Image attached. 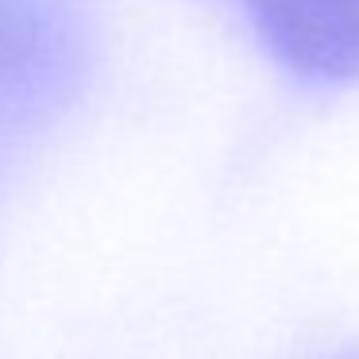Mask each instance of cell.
I'll list each match as a JSON object with an SVG mask.
<instances>
[{
	"label": "cell",
	"instance_id": "obj_1",
	"mask_svg": "<svg viewBox=\"0 0 359 359\" xmlns=\"http://www.w3.org/2000/svg\"><path fill=\"white\" fill-rule=\"evenodd\" d=\"M255 35L294 78H359V0H243Z\"/></svg>",
	"mask_w": 359,
	"mask_h": 359
},
{
	"label": "cell",
	"instance_id": "obj_2",
	"mask_svg": "<svg viewBox=\"0 0 359 359\" xmlns=\"http://www.w3.org/2000/svg\"><path fill=\"white\" fill-rule=\"evenodd\" d=\"M78 35L58 0H0V104L32 109L74 78Z\"/></svg>",
	"mask_w": 359,
	"mask_h": 359
}]
</instances>
